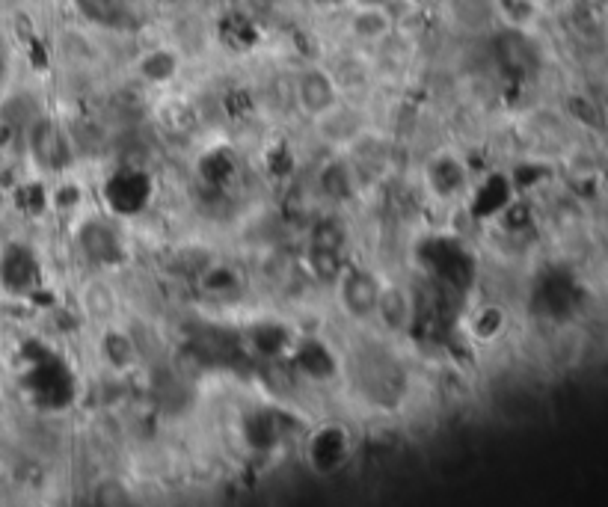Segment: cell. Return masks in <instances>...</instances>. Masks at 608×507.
I'll return each instance as SVG.
<instances>
[{
    "label": "cell",
    "instance_id": "obj_4",
    "mask_svg": "<svg viewBox=\"0 0 608 507\" xmlns=\"http://www.w3.org/2000/svg\"><path fill=\"white\" fill-rule=\"evenodd\" d=\"M419 321V306H416V291L401 285V282H383L377 309H374V324L383 333L404 336L416 327Z\"/></svg>",
    "mask_w": 608,
    "mask_h": 507
},
{
    "label": "cell",
    "instance_id": "obj_17",
    "mask_svg": "<svg viewBox=\"0 0 608 507\" xmlns=\"http://www.w3.org/2000/svg\"><path fill=\"white\" fill-rule=\"evenodd\" d=\"M6 75V57H3V51H0V78Z\"/></svg>",
    "mask_w": 608,
    "mask_h": 507
},
{
    "label": "cell",
    "instance_id": "obj_14",
    "mask_svg": "<svg viewBox=\"0 0 608 507\" xmlns=\"http://www.w3.org/2000/svg\"><path fill=\"white\" fill-rule=\"evenodd\" d=\"M137 75L149 84H167L178 75V54L173 48H149L137 60Z\"/></svg>",
    "mask_w": 608,
    "mask_h": 507
},
{
    "label": "cell",
    "instance_id": "obj_5",
    "mask_svg": "<svg viewBox=\"0 0 608 507\" xmlns=\"http://www.w3.org/2000/svg\"><path fill=\"white\" fill-rule=\"evenodd\" d=\"M398 27L395 12L386 0H362L350 9L348 33L359 45H383Z\"/></svg>",
    "mask_w": 608,
    "mask_h": 507
},
{
    "label": "cell",
    "instance_id": "obj_16",
    "mask_svg": "<svg viewBox=\"0 0 608 507\" xmlns=\"http://www.w3.org/2000/svg\"><path fill=\"white\" fill-rule=\"evenodd\" d=\"M202 288H205L211 297H223V294H232V291L238 288V276L232 273V267L217 264V267H211V270L202 276Z\"/></svg>",
    "mask_w": 608,
    "mask_h": 507
},
{
    "label": "cell",
    "instance_id": "obj_1",
    "mask_svg": "<svg viewBox=\"0 0 608 507\" xmlns=\"http://www.w3.org/2000/svg\"><path fill=\"white\" fill-rule=\"evenodd\" d=\"M291 98H294V107L306 119L321 122L324 116H330L333 110H339L342 86H339V78L330 69H324V66H306L294 78Z\"/></svg>",
    "mask_w": 608,
    "mask_h": 507
},
{
    "label": "cell",
    "instance_id": "obj_11",
    "mask_svg": "<svg viewBox=\"0 0 608 507\" xmlns=\"http://www.w3.org/2000/svg\"><path fill=\"white\" fill-rule=\"evenodd\" d=\"M81 312L87 315L92 324L107 327L116 321L119 312V294L113 288V282L104 279H87L81 288Z\"/></svg>",
    "mask_w": 608,
    "mask_h": 507
},
{
    "label": "cell",
    "instance_id": "obj_6",
    "mask_svg": "<svg viewBox=\"0 0 608 507\" xmlns=\"http://www.w3.org/2000/svg\"><path fill=\"white\" fill-rule=\"evenodd\" d=\"M72 146L75 140L54 122L45 116H36L30 125V155L39 167L60 169L69 164L72 158Z\"/></svg>",
    "mask_w": 608,
    "mask_h": 507
},
{
    "label": "cell",
    "instance_id": "obj_18",
    "mask_svg": "<svg viewBox=\"0 0 608 507\" xmlns=\"http://www.w3.org/2000/svg\"><path fill=\"white\" fill-rule=\"evenodd\" d=\"M356 3H362V0H356Z\"/></svg>",
    "mask_w": 608,
    "mask_h": 507
},
{
    "label": "cell",
    "instance_id": "obj_13",
    "mask_svg": "<svg viewBox=\"0 0 608 507\" xmlns=\"http://www.w3.org/2000/svg\"><path fill=\"white\" fill-rule=\"evenodd\" d=\"M297 368L309 377V380H330L336 374V359L330 356V347L318 338H306L297 344Z\"/></svg>",
    "mask_w": 608,
    "mask_h": 507
},
{
    "label": "cell",
    "instance_id": "obj_15",
    "mask_svg": "<svg viewBox=\"0 0 608 507\" xmlns=\"http://www.w3.org/2000/svg\"><path fill=\"white\" fill-rule=\"evenodd\" d=\"M81 244H84V250H87V255L92 258V261H98V264H104V261H113V255H116V235L104 226V223H87L84 226V235H81Z\"/></svg>",
    "mask_w": 608,
    "mask_h": 507
},
{
    "label": "cell",
    "instance_id": "obj_7",
    "mask_svg": "<svg viewBox=\"0 0 608 507\" xmlns=\"http://www.w3.org/2000/svg\"><path fill=\"white\" fill-rule=\"evenodd\" d=\"M353 454V436L348 427L342 424H324L318 433H312L309 439V463L321 472H339Z\"/></svg>",
    "mask_w": 608,
    "mask_h": 507
},
{
    "label": "cell",
    "instance_id": "obj_3",
    "mask_svg": "<svg viewBox=\"0 0 608 507\" xmlns=\"http://www.w3.org/2000/svg\"><path fill=\"white\" fill-rule=\"evenodd\" d=\"M149 199H152V178L143 169L122 167L104 181V202L110 214L119 217L140 214L149 205Z\"/></svg>",
    "mask_w": 608,
    "mask_h": 507
},
{
    "label": "cell",
    "instance_id": "obj_8",
    "mask_svg": "<svg viewBox=\"0 0 608 507\" xmlns=\"http://www.w3.org/2000/svg\"><path fill=\"white\" fill-rule=\"evenodd\" d=\"M517 199V187H514V178L502 175V172H490L484 181H472L469 193H466V202H469V211L475 220H496L511 202Z\"/></svg>",
    "mask_w": 608,
    "mask_h": 507
},
{
    "label": "cell",
    "instance_id": "obj_9",
    "mask_svg": "<svg viewBox=\"0 0 608 507\" xmlns=\"http://www.w3.org/2000/svg\"><path fill=\"white\" fill-rule=\"evenodd\" d=\"M425 184L428 190L436 193L439 199H454V196H466L469 187H472V172H469V164L442 152L428 161L425 167Z\"/></svg>",
    "mask_w": 608,
    "mask_h": 507
},
{
    "label": "cell",
    "instance_id": "obj_12",
    "mask_svg": "<svg viewBox=\"0 0 608 507\" xmlns=\"http://www.w3.org/2000/svg\"><path fill=\"white\" fill-rule=\"evenodd\" d=\"M463 330L466 336L478 344H490L508 330V312L499 303H478L472 309H466L463 315Z\"/></svg>",
    "mask_w": 608,
    "mask_h": 507
},
{
    "label": "cell",
    "instance_id": "obj_2",
    "mask_svg": "<svg viewBox=\"0 0 608 507\" xmlns=\"http://www.w3.org/2000/svg\"><path fill=\"white\" fill-rule=\"evenodd\" d=\"M336 297L342 303V309L348 312L356 324H368L374 321V309H377V297H380V279L356 264H345V270L336 276Z\"/></svg>",
    "mask_w": 608,
    "mask_h": 507
},
{
    "label": "cell",
    "instance_id": "obj_10",
    "mask_svg": "<svg viewBox=\"0 0 608 507\" xmlns=\"http://www.w3.org/2000/svg\"><path fill=\"white\" fill-rule=\"evenodd\" d=\"M98 350H101L104 362H107L116 374H128V371L140 362V350H137L134 336H131L128 330L116 327V324L101 327Z\"/></svg>",
    "mask_w": 608,
    "mask_h": 507
}]
</instances>
